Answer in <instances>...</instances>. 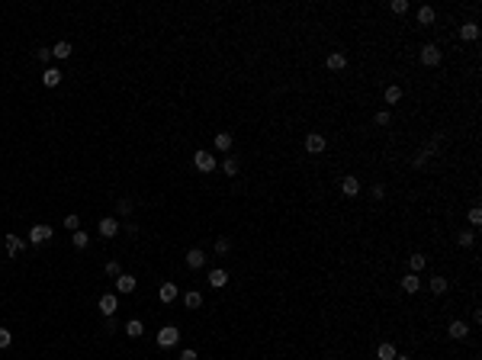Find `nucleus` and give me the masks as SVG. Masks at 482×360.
Returning a JSON list of instances; mask_svg holds the SVG:
<instances>
[{
    "instance_id": "obj_1",
    "label": "nucleus",
    "mask_w": 482,
    "mask_h": 360,
    "mask_svg": "<svg viewBox=\"0 0 482 360\" xmlns=\"http://www.w3.org/2000/svg\"><path fill=\"white\" fill-rule=\"evenodd\" d=\"M177 341H180V328H177V325H164V328L158 331V348H174Z\"/></svg>"
},
{
    "instance_id": "obj_37",
    "label": "nucleus",
    "mask_w": 482,
    "mask_h": 360,
    "mask_svg": "<svg viewBox=\"0 0 482 360\" xmlns=\"http://www.w3.org/2000/svg\"><path fill=\"white\" fill-rule=\"evenodd\" d=\"M65 228L77 232V228H80V219H77V216H65Z\"/></svg>"
},
{
    "instance_id": "obj_30",
    "label": "nucleus",
    "mask_w": 482,
    "mask_h": 360,
    "mask_svg": "<svg viewBox=\"0 0 482 360\" xmlns=\"http://www.w3.org/2000/svg\"><path fill=\"white\" fill-rule=\"evenodd\" d=\"M473 241H476V235H473V232H460L457 235V244H460V248H473Z\"/></svg>"
},
{
    "instance_id": "obj_7",
    "label": "nucleus",
    "mask_w": 482,
    "mask_h": 360,
    "mask_svg": "<svg viewBox=\"0 0 482 360\" xmlns=\"http://www.w3.org/2000/svg\"><path fill=\"white\" fill-rule=\"evenodd\" d=\"M325 148H328V142H325V135H318V132L305 135V151H312V154H322Z\"/></svg>"
},
{
    "instance_id": "obj_19",
    "label": "nucleus",
    "mask_w": 482,
    "mask_h": 360,
    "mask_svg": "<svg viewBox=\"0 0 482 360\" xmlns=\"http://www.w3.org/2000/svg\"><path fill=\"white\" fill-rule=\"evenodd\" d=\"M399 283H402L405 293H418V289H421V280H418V274H405Z\"/></svg>"
},
{
    "instance_id": "obj_26",
    "label": "nucleus",
    "mask_w": 482,
    "mask_h": 360,
    "mask_svg": "<svg viewBox=\"0 0 482 360\" xmlns=\"http://www.w3.org/2000/svg\"><path fill=\"white\" fill-rule=\"evenodd\" d=\"M215 148H219V151H232V132H219V135H215Z\"/></svg>"
},
{
    "instance_id": "obj_29",
    "label": "nucleus",
    "mask_w": 482,
    "mask_h": 360,
    "mask_svg": "<svg viewBox=\"0 0 482 360\" xmlns=\"http://www.w3.org/2000/svg\"><path fill=\"white\" fill-rule=\"evenodd\" d=\"M222 171H225V174H228V177H235V174H238V161H235V158H232V154H228V158H225V161H222Z\"/></svg>"
},
{
    "instance_id": "obj_42",
    "label": "nucleus",
    "mask_w": 482,
    "mask_h": 360,
    "mask_svg": "<svg viewBox=\"0 0 482 360\" xmlns=\"http://www.w3.org/2000/svg\"><path fill=\"white\" fill-rule=\"evenodd\" d=\"M396 360H412V357H402V354H396Z\"/></svg>"
},
{
    "instance_id": "obj_4",
    "label": "nucleus",
    "mask_w": 482,
    "mask_h": 360,
    "mask_svg": "<svg viewBox=\"0 0 482 360\" xmlns=\"http://www.w3.org/2000/svg\"><path fill=\"white\" fill-rule=\"evenodd\" d=\"M440 58H444V55H440V49H437L434 42H427L424 49H421V65H427V68H437V65H440Z\"/></svg>"
},
{
    "instance_id": "obj_20",
    "label": "nucleus",
    "mask_w": 482,
    "mask_h": 360,
    "mask_svg": "<svg viewBox=\"0 0 482 360\" xmlns=\"http://www.w3.org/2000/svg\"><path fill=\"white\" fill-rule=\"evenodd\" d=\"M126 335L129 338H141V335H145V325H141L138 318H129V322H126Z\"/></svg>"
},
{
    "instance_id": "obj_17",
    "label": "nucleus",
    "mask_w": 482,
    "mask_h": 360,
    "mask_svg": "<svg viewBox=\"0 0 482 360\" xmlns=\"http://www.w3.org/2000/svg\"><path fill=\"white\" fill-rule=\"evenodd\" d=\"M158 299H161V302H174V299H177V283H161Z\"/></svg>"
},
{
    "instance_id": "obj_2",
    "label": "nucleus",
    "mask_w": 482,
    "mask_h": 360,
    "mask_svg": "<svg viewBox=\"0 0 482 360\" xmlns=\"http://www.w3.org/2000/svg\"><path fill=\"white\" fill-rule=\"evenodd\" d=\"M52 225H45V222H39V225H32L29 228V244H42V241H49L52 238Z\"/></svg>"
},
{
    "instance_id": "obj_25",
    "label": "nucleus",
    "mask_w": 482,
    "mask_h": 360,
    "mask_svg": "<svg viewBox=\"0 0 482 360\" xmlns=\"http://www.w3.org/2000/svg\"><path fill=\"white\" fill-rule=\"evenodd\" d=\"M424 264H427L424 254H412V257H409V274H418V270H424Z\"/></svg>"
},
{
    "instance_id": "obj_10",
    "label": "nucleus",
    "mask_w": 482,
    "mask_h": 360,
    "mask_svg": "<svg viewBox=\"0 0 482 360\" xmlns=\"http://www.w3.org/2000/svg\"><path fill=\"white\" fill-rule=\"evenodd\" d=\"M447 335H450L453 341H463V338L470 335V325H466V322H460V318H453V322H450V328H447Z\"/></svg>"
},
{
    "instance_id": "obj_8",
    "label": "nucleus",
    "mask_w": 482,
    "mask_h": 360,
    "mask_svg": "<svg viewBox=\"0 0 482 360\" xmlns=\"http://www.w3.org/2000/svg\"><path fill=\"white\" fill-rule=\"evenodd\" d=\"M187 267H190V270L206 267V251H203V248H190V251H187Z\"/></svg>"
},
{
    "instance_id": "obj_35",
    "label": "nucleus",
    "mask_w": 482,
    "mask_h": 360,
    "mask_svg": "<svg viewBox=\"0 0 482 360\" xmlns=\"http://www.w3.org/2000/svg\"><path fill=\"white\" fill-rule=\"evenodd\" d=\"M36 58L42 61V65H52V49H36Z\"/></svg>"
},
{
    "instance_id": "obj_31",
    "label": "nucleus",
    "mask_w": 482,
    "mask_h": 360,
    "mask_svg": "<svg viewBox=\"0 0 482 360\" xmlns=\"http://www.w3.org/2000/svg\"><path fill=\"white\" fill-rule=\"evenodd\" d=\"M232 251V241L228 238H215V254H228Z\"/></svg>"
},
{
    "instance_id": "obj_9",
    "label": "nucleus",
    "mask_w": 482,
    "mask_h": 360,
    "mask_svg": "<svg viewBox=\"0 0 482 360\" xmlns=\"http://www.w3.org/2000/svg\"><path fill=\"white\" fill-rule=\"evenodd\" d=\"M116 309H119V302H116V296H113V293H103V296H100V312H103L106 318L116 315Z\"/></svg>"
},
{
    "instance_id": "obj_15",
    "label": "nucleus",
    "mask_w": 482,
    "mask_h": 360,
    "mask_svg": "<svg viewBox=\"0 0 482 360\" xmlns=\"http://www.w3.org/2000/svg\"><path fill=\"white\" fill-rule=\"evenodd\" d=\"M61 77H65V74H61L58 68H45V71H42V84H45V87H58Z\"/></svg>"
},
{
    "instance_id": "obj_16",
    "label": "nucleus",
    "mask_w": 482,
    "mask_h": 360,
    "mask_svg": "<svg viewBox=\"0 0 482 360\" xmlns=\"http://www.w3.org/2000/svg\"><path fill=\"white\" fill-rule=\"evenodd\" d=\"M341 193H344V196H357V193H360V180L347 174V177L341 180Z\"/></svg>"
},
{
    "instance_id": "obj_13",
    "label": "nucleus",
    "mask_w": 482,
    "mask_h": 360,
    "mask_svg": "<svg viewBox=\"0 0 482 360\" xmlns=\"http://www.w3.org/2000/svg\"><path fill=\"white\" fill-rule=\"evenodd\" d=\"M3 244H6V254H10V257H16L19 251L26 248V241L19 238V235H6V238H3Z\"/></svg>"
},
{
    "instance_id": "obj_18",
    "label": "nucleus",
    "mask_w": 482,
    "mask_h": 360,
    "mask_svg": "<svg viewBox=\"0 0 482 360\" xmlns=\"http://www.w3.org/2000/svg\"><path fill=\"white\" fill-rule=\"evenodd\" d=\"M447 287H450V283H447L444 277H437V274H434L431 280H427V289H431L434 296H444V293H447Z\"/></svg>"
},
{
    "instance_id": "obj_38",
    "label": "nucleus",
    "mask_w": 482,
    "mask_h": 360,
    "mask_svg": "<svg viewBox=\"0 0 482 360\" xmlns=\"http://www.w3.org/2000/svg\"><path fill=\"white\" fill-rule=\"evenodd\" d=\"M389 122H392L389 110H379V113H376V126H389Z\"/></svg>"
},
{
    "instance_id": "obj_23",
    "label": "nucleus",
    "mask_w": 482,
    "mask_h": 360,
    "mask_svg": "<svg viewBox=\"0 0 482 360\" xmlns=\"http://www.w3.org/2000/svg\"><path fill=\"white\" fill-rule=\"evenodd\" d=\"M71 244H74L77 251H84L87 244H90V235H87V232H80V228H77V232H71Z\"/></svg>"
},
{
    "instance_id": "obj_34",
    "label": "nucleus",
    "mask_w": 482,
    "mask_h": 360,
    "mask_svg": "<svg viewBox=\"0 0 482 360\" xmlns=\"http://www.w3.org/2000/svg\"><path fill=\"white\" fill-rule=\"evenodd\" d=\"M116 213L119 216H129V213H132V200H119L116 203Z\"/></svg>"
},
{
    "instance_id": "obj_14",
    "label": "nucleus",
    "mask_w": 482,
    "mask_h": 360,
    "mask_svg": "<svg viewBox=\"0 0 482 360\" xmlns=\"http://www.w3.org/2000/svg\"><path fill=\"white\" fill-rule=\"evenodd\" d=\"M460 39H463V42H476L479 39V23H463L460 26Z\"/></svg>"
},
{
    "instance_id": "obj_21",
    "label": "nucleus",
    "mask_w": 482,
    "mask_h": 360,
    "mask_svg": "<svg viewBox=\"0 0 482 360\" xmlns=\"http://www.w3.org/2000/svg\"><path fill=\"white\" fill-rule=\"evenodd\" d=\"M434 19H437L434 6H421V10H418V23H421V26H434Z\"/></svg>"
},
{
    "instance_id": "obj_3",
    "label": "nucleus",
    "mask_w": 482,
    "mask_h": 360,
    "mask_svg": "<svg viewBox=\"0 0 482 360\" xmlns=\"http://www.w3.org/2000/svg\"><path fill=\"white\" fill-rule=\"evenodd\" d=\"M193 164H196V171H203V174H212L215 171V158L209 151H196L193 154Z\"/></svg>"
},
{
    "instance_id": "obj_22",
    "label": "nucleus",
    "mask_w": 482,
    "mask_h": 360,
    "mask_svg": "<svg viewBox=\"0 0 482 360\" xmlns=\"http://www.w3.org/2000/svg\"><path fill=\"white\" fill-rule=\"evenodd\" d=\"M71 42H58L55 49H52V58H58V61H65V58H71Z\"/></svg>"
},
{
    "instance_id": "obj_5",
    "label": "nucleus",
    "mask_w": 482,
    "mask_h": 360,
    "mask_svg": "<svg viewBox=\"0 0 482 360\" xmlns=\"http://www.w3.org/2000/svg\"><path fill=\"white\" fill-rule=\"evenodd\" d=\"M97 232L103 235V238H116V235H119V222L113 219V216H103L100 225H97Z\"/></svg>"
},
{
    "instance_id": "obj_24",
    "label": "nucleus",
    "mask_w": 482,
    "mask_h": 360,
    "mask_svg": "<svg viewBox=\"0 0 482 360\" xmlns=\"http://www.w3.org/2000/svg\"><path fill=\"white\" fill-rule=\"evenodd\" d=\"M376 360H396V348H392L389 341H383L376 348Z\"/></svg>"
},
{
    "instance_id": "obj_41",
    "label": "nucleus",
    "mask_w": 482,
    "mask_h": 360,
    "mask_svg": "<svg viewBox=\"0 0 482 360\" xmlns=\"http://www.w3.org/2000/svg\"><path fill=\"white\" fill-rule=\"evenodd\" d=\"M180 360H200V357H196V351H183Z\"/></svg>"
},
{
    "instance_id": "obj_27",
    "label": "nucleus",
    "mask_w": 482,
    "mask_h": 360,
    "mask_svg": "<svg viewBox=\"0 0 482 360\" xmlns=\"http://www.w3.org/2000/svg\"><path fill=\"white\" fill-rule=\"evenodd\" d=\"M183 305H187V309H200V305H203V296L196 293V289H190V293L183 296Z\"/></svg>"
},
{
    "instance_id": "obj_33",
    "label": "nucleus",
    "mask_w": 482,
    "mask_h": 360,
    "mask_svg": "<svg viewBox=\"0 0 482 360\" xmlns=\"http://www.w3.org/2000/svg\"><path fill=\"white\" fill-rule=\"evenodd\" d=\"M389 10H392V13H409V0H392Z\"/></svg>"
},
{
    "instance_id": "obj_40",
    "label": "nucleus",
    "mask_w": 482,
    "mask_h": 360,
    "mask_svg": "<svg viewBox=\"0 0 482 360\" xmlns=\"http://www.w3.org/2000/svg\"><path fill=\"white\" fill-rule=\"evenodd\" d=\"M479 222H482V213L479 209H470V225H479Z\"/></svg>"
},
{
    "instance_id": "obj_32",
    "label": "nucleus",
    "mask_w": 482,
    "mask_h": 360,
    "mask_svg": "<svg viewBox=\"0 0 482 360\" xmlns=\"http://www.w3.org/2000/svg\"><path fill=\"white\" fill-rule=\"evenodd\" d=\"M103 270H106V277H113V280H116V277L122 274V267H119V261H110V264H106V267H103Z\"/></svg>"
},
{
    "instance_id": "obj_11",
    "label": "nucleus",
    "mask_w": 482,
    "mask_h": 360,
    "mask_svg": "<svg viewBox=\"0 0 482 360\" xmlns=\"http://www.w3.org/2000/svg\"><path fill=\"white\" fill-rule=\"evenodd\" d=\"M225 283H228V270H222V267L209 270V287H212V289H222Z\"/></svg>"
},
{
    "instance_id": "obj_12",
    "label": "nucleus",
    "mask_w": 482,
    "mask_h": 360,
    "mask_svg": "<svg viewBox=\"0 0 482 360\" xmlns=\"http://www.w3.org/2000/svg\"><path fill=\"white\" fill-rule=\"evenodd\" d=\"M325 65H328V71H344V68H347V58H344V52H331V55L325 58Z\"/></svg>"
},
{
    "instance_id": "obj_39",
    "label": "nucleus",
    "mask_w": 482,
    "mask_h": 360,
    "mask_svg": "<svg viewBox=\"0 0 482 360\" xmlns=\"http://www.w3.org/2000/svg\"><path fill=\"white\" fill-rule=\"evenodd\" d=\"M370 193H373V200H383V196H386V187H383V183H376Z\"/></svg>"
},
{
    "instance_id": "obj_36",
    "label": "nucleus",
    "mask_w": 482,
    "mask_h": 360,
    "mask_svg": "<svg viewBox=\"0 0 482 360\" xmlns=\"http://www.w3.org/2000/svg\"><path fill=\"white\" fill-rule=\"evenodd\" d=\"M10 344H13V335H10L6 328H0V351H3V348H10Z\"/></svg>"
},
{
    "instance_id": "obj_28",
    "label": "nucleus",
    "mask_w": 482,
    "mask_h": 360,
    "mask_svg": "<svg viewBox=\"0 0 482 360\" xmlns=\"http://www.w3.org/2000/svg\"><path fill=\"white\" fill-rule=\"evenodd\" d=\"M399 100H402V87H386V103H399Z\"/></svg>"
},
{
    "instance_id": "obj_6",
    "label": "nucleus",
    "mask_w": 482,
    "mask_h": 360,
    "mask_svg": "<svg viewBox=\"0 0 482 360\" xmlns=\"http://www.w3.org/2000/svg\"><path fill=\"white\" fill-rule=\"evenodd\" d=\"M135 287H138V280H135L132 274H119L116 277V293L129 296V293H135Z\"/></svg>"
}]
</instances>
